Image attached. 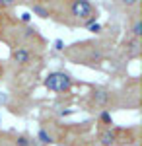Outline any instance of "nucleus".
Listing matches in <instances>:
<instances>
[{
	"label": "nucleus",
	"mask_w": 142,
	"mask_h": 146,
	"mask_svg": "<svg viewBox=\"0 0 142 146\" xmlns=\"http://www.w3.org/2000/svg\"><path fill=\"white\" fill-rule=\"evenodd\" d=\"M2 76H4V66H2V62H0V80H2Z\"/></svg>",
	"instance_id": "obj_14"
},
{
	"label": "nucleus",
	"mask_w": 142,
	"mask_h": 146,
	"mask_svg": "<svg viewBox=\"0 0 142 146\" xmlns=\"http://www.w3.org/2000/svg\"><path fill=\"white\" fill-rule=\"evenodd\" d=\"M140 53H142L140 39H136V37H129L127 43H125V55H127V58H138Z\"/></svg>",
	"instance_id": "obj_5"
},
{
	"label": "nucleus",
	"mask_w": 142,
	"mask_h": 146,
	"mask_svg": "<svg viewBox=\"0 0 142 146\" xmlns=\"http://www.w3.org/2000/svg\"><path fill=\"white\" fill-rule=\"evenodd\" d=\"M20 2H29L31 4V2H37V0H20Z\"/></svg>",
	"instance_id": "obj_15"
},
{
	"label": "nucleus",
	"mask_w": 142,
	"mask_h": 146,
	"mask_svg": "<svg viewBox=\"0 0 142 146\" xmlns=\"http://www.w3.org/2000/svg\"><path fill=\"white\" fill-rule=\"evenodd\" d=\"M129 37L142 39V20H140L138 14H134L131 18V23H129Z\"/></svg>",
	"instance_id": "obj_7"
},
{
	"label": "nucleus",
	"mask_w": 142,
	"mask_h": 146,
	"mask_svg": "<svg viewBox=\"0 0 142 146\" xmlns=\"http://www.w3.org/2000/svg\"><path fill=\"white\" fill-rule=\"evenodd\" d=\"M31 10L35 16H39V18H51V6L45 2V0H37V2H31Z\"/></svg>",
	"instance_id": "obj_6"
},
{
	"label": "nucleus",
	"mask_w": 142,
	"mask_h": 146,
	"mask_svg": "<svg viewBox=\"0 0 142 146\" xmlns=\"http://www.w3.org/2000/svg\"><path fill=\"white\" fill-rule=\"evenodd\" d=\"M117 140H119L117 131L111 129V127H105L103 131H99V135H98V144L99 146H117Z\"/></svg>",
	"instance_id": "obj_4"
},
{
	"label": "nucleus",
	"mask_w": 142,
	"mask_h": 146,
	"mask_svg": "<svg viewBox=\"0 0 142 146\" xmlns=\"http://www.w3.org/2000/svg\"><path fill=\"white\" fill-rule=\"evenodd\" d=\"M10 58L16 66H29L33 60V53L27 45H16L10 51Z\"/></svg>",
	"instance_id": "obj_3"
},
{
	"label": "nucleus",
	"mask_w": 142,
	"mask_h": 146,
	"mask_svg": "<svg viewBox=\"0 0 142 146\" xmlns=\"http://www.w3.org/2000/svg\"><path fill=\"white\" fill-rule=\"evenodd\" d=\"M74 80L70 74L66 72H60V70H55V72H49L47 78H45V88L49 92H56V94H62V92H68L72 88Z\"/></svg>",
	"instance_id": "obj_2"
},
{
	"label": "nucleus",
	"mask_w": 142,
	"mask_h": 146,
	"mask_svg": "<svg viewBox=\"0 0 142 146\" xmlns=\"http://www.w3.org/2000/svg\"><path fill=\"white\" fill-rule=\"evenodd\" d=\"M99 123L103 125V127H111V125H113L111 113L107 111V109H101V113H99Z\"/></svg>",
	"instance_id": "obj_9"
},
{
	"label": "nucleus",
	"mask_w": 142,
	"mask_h": 146,
	"mask_svg": "<svg viewBox=\"0 0 142 146\" xmlns=\"http://www.w3.org/2000/svg\"><path fill=\"white\" fill-rule=\"evenodd\" d=\"M117 4H119L121 8H125V10H132V8H136L138 6V2L140 0H115Z\"/></svg>",
	"instance_id": "obj_10"
},
{
	"label": "nucleus",
	"mask_w": 142,
	"mask_h": 146,
	"mask_svg": "<svg viewBox=\"0 0 142 146\" xmlns=\"http://www.w3.org/2000/svg\"><path fill=\"white\" fill-rule=\"evenodd\" d=\"M56 8H51V16L64 14L68 23L92 25L98 20V8L90 0H56Z\"/></svg>",
	"instance_id": "obj_1"
},
{
	"label": "nucleus",
	"mask_w": 142,
	"mask_h": 146,
	"mask_svg": "<svg viewBox=\"0 0 142 146\" xmlns=\"http://www.w3.org/2000/svg\"><path fill=\"white\" fill-rule=\"evenodd\" d=\"M16 144H18V146H33V144H35V140L29 138V136H25V135H20L18 138H16Z\"/></svg>",
	"instance_id": "obj_11"
},
{
	"label": "nucleus",
	"mask_w": 142,
	"mask_h": 146,
	"mask_svg": "<svg viewBox=\"0 0 142 146\" xmlns=\"http://www.w3.org/2000/svg\"><path fill=\"white\" fill-rule=\"evenodd\" d=\"M37 140H41L43 144H49V142H51V135H47L43 129H41V131H39V135H37Z\"/></svg>",
	"instance_id": "obj_13"
},
{
	"label": "nucleus",
	"mask_w": 142,
	"mask_h": 146,
	"mask_svg": "<svg viewBox=\"0 0 142 146\" xmlns=\"http://www.w3.org/2000/svg\"><path fill=\"white\" fill-rule=\"evenodd\" d=\"M16 4H20V0H0V10H10Z\"/></svg>",
	"instance_id": "obj_12"
},
{
	"label": "nucleus",
	"mask_w": 142,
	"mask_h": 146,
	"mask_svg": "<svg viewBox=\"0 0 142 146\" xmlns=\"http://www.w3.org/2000/svg\"><path fill=\"white\" fill-rule=\"evenodd\" d=\"M92 103H94L96 107H105V105L109 103V94L105 90H96L94 96H92Z\"/></svg>",
	"instance_id": "obj_8"
}]
</instances>
